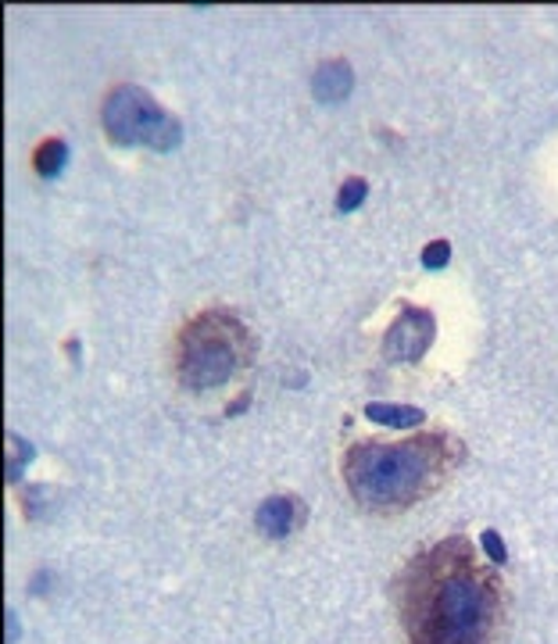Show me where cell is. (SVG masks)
Here are the masks:
<instances>
[{
	"label": "cell",
	"instance_id": "1",
	"mask_svg": "<svg viewBox=\"0 0 558 644\" xmlns=\"http://www.w3.org/2000/svg\"><path fill=\"white\" fill-rule=\"evenodd\" d=\"M397 605L412 644H491L501 587L477 563L469 537L455 534L412 558L397 583Z\"/></svg>",
	"mask_w": 558,
	"mask_h": 644
},
{
	"label": "cell",
	"instance_id": "2",
	"mask_svg": "<svg viewBox=\"0 0 558 644\" xmlns=\"http://www.w3.org/2000/svg\"><path fill=\"white\" fill-rule=\"evenodd\" d=\"M458 455L462 448L448 434H423L397 444L358 440L343 455V480L358 505L372 512H401L434 491Z\"/></svg>",
	"mask_w": 558,
	"mask_h": 644
},
{
	"label": "cell",
	"instance_id": "3",
	"mask_svg": "<svg viewBox=\"0 0 558 644\" xmlns=\"http://www.w3.org/2000/svg\"><path fill=\"white\" fill-rule=\"evenodd\" d=\"M243 362H248V329L233 312H200L179 334L176 372L190 391H211L229 383Z\"/></svg>",
	"mask_w": 558,
	"mask_h": 644
},
{
	"label": "cell",
	"instance_id": "4",
	"mask_svg": "<svg viewBox=\"0 0 558 644\" xmlns=\"http://www.w3.org/2000/svg\"><path fill=\"white\" fill-rule=\"evenodd\" d=\"M105 133L119 148H151V151H176L183 140V125L168 111L157 108V100L143 86L122 83L114 86L100 111Z\"/></svg>",
	"mask_w": 558,
	"mask_h": 644
},
{
	"label": "cell",
	"instance_id": "5",
	"mask_svg": "<svg viewBox=\"0 0 558 644\" xmlns=\"http://www.w3.org/2000/svg\"><path fill=\"white\" fill-rule=\"evenodd\" d=\"M437 334V319L426 308L405 305L383 337V354L391 362H419Z\"/></svg>",
	"mask_w": 558,
	"mask_h": 644
},
{
	"label": "cell",
	"instance_id": "6",
	"mask_svg": "<svg viewBox=\"0 0 558 644\" xmlns=\"http://www.w3.org/2000/svg\"><path fill=\"white\" fill-rule=\"evenodd\" d=\"M300 520H305V509H300V501L291 494L265 498L262 509H258V515H254V523L265 537H286Z\"/></svg>",
	"mask_w": 558,
	"mask_h": 644
},
{
	"label": "cell",
	"instance_id": "7",
	"mask_svg": "<svg viewBox=\"0 0 558 644\" xmlns=\"http://www.w3.org/2000/svg\"><path fill=\"white\" fill-rule=\"evenodd\" d=\"M351 86H354V72L348 62H326L319 65V72H315V79H311V90L322 105H337V100L351 94Z\"/></svg>",
	"mask_w": 558,
	"mask_h": 644
},
{
	"label": "cell",
	"instance_id": "8",
	"mask_svg": "<svg viewBox=\"0 0 558 644\" xmlns=\"http://www.w3.org/2000/svg\"><path fill=\"white\" fill-rule=\"evenodd\" d=\"M365 415H369L372 423H383V426H394V429H408V426H419L423 423V408H412V405H380V401L365 405Z\"/></svg>",
	"mask_w": 558,
	"mask_h": 644
},
{
	"label": "cell",
	"instance_id": "9",
	"mask_svg": "<svg viewBox=\"0 0 558 644\" xmlns=\"http://www.w3.org/2000/svg\"><path fill=\"white\" fill-rule=\"evenodd\" d=\"M65 162H68V143L65 140H47L36 151V172L43 179H54L57 172L65 168Z\"/></svg>",
	"mask_w": 558,
	"mask_h": 644
},
{
	"label": "cell",
	"instance_id": "10",
	"mask_svg": "<svg viewBox=\"0 0 558 644\" xmlns=\"http://www.w3.org/2000/svg\"><path fill=\"white\" fill-rule=\"evenodd\" d=\"M369 197V183L365 179H358V176H351L348 183L340 186V197H337V211H354L358 205H362V200Z\"/></svg>",
	"mask_w": 558,
	"mask_h": 644
},
{
	"label": "cell",
	"instance_id": "11",
	"mask_svg": "<svg viewBox=\"0 0 558 644\" xmlns=\"http://www.w3.org/2000/svg\"><path fill=\"white\" fill-rule=\"evenodd\" d=\"M448 262H451V243H448V240H434V243H429V248L423 251V269H429V272H434V269H444Z\"/></svg>",
	"mask_w": 558,
	"mask_h": 644
},
{
	"label": "cell",
	"instance_id": "12",
	"mask_svg": "<svg viewBox=\"0 0 558 644\" xmlns=\"http://www.w3.org/2000/svg\"><path fill=\"white\" fill-rule=\"evenodd\" d=\"M480 544H483V552H486V558H491V563H505L508 558V548H505V541L497 537V530H483V537H480Z\"/></svg>",
	"mask_w": 558,
	"mask_h": 644
}]
</instances>
